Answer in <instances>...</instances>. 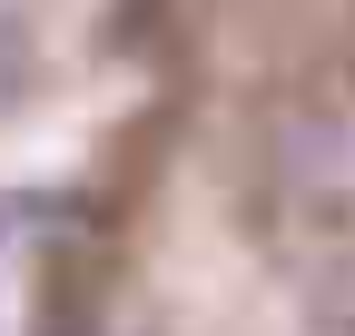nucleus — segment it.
Listing matches in <instances>:
<instances>
[{"label":"nucleus","mask_w":355,"mask_h":336,"mask_svg":"<svg viewBox=\"0 0 355 336\" xmlns=\"http://www.w3.org/2000/svg\"><path fill=\"white\" fill-rule=\"evenodd\" d=\"M99 0H0V129L50 99V79L89 50Z\"/></svg>","instance_id":"1"}]
</instances>
